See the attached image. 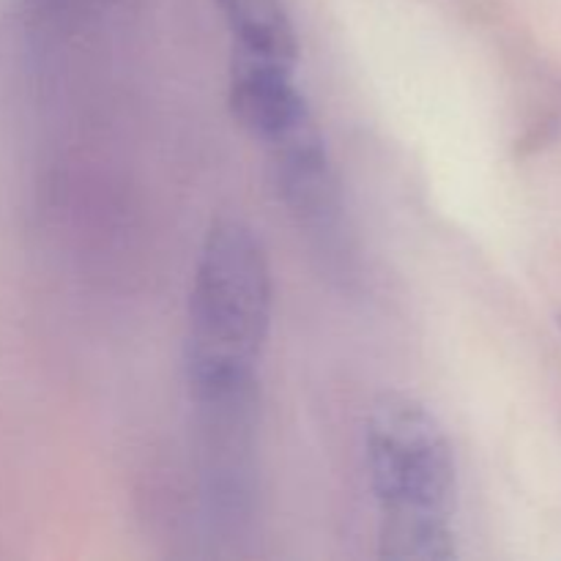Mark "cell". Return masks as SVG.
<instances>
[{"label": "cell", "mask_w": 561, "mask_h": 561, "mask_svg": "<svg viewBox=\"0 0 561 561\" xmlns=\"http://www.w3.org/2000/svg\"><path fill=\"white\" fill-rule=\"evenodd\" d=\"M272 305L263 241L241 219H217L197 255L186 327V378L206 411L247 409Z\"/></svg>", "instance_id": "obj_1"}, {"label": "cell", "mask_w": 561, "mask_h": 561, "mask_svg": "<svg viewBox=\"0 0 561 561\" xmlns=\"http://www.w3.org/2000/svg\"><path fill=\"white\" fill-rule=\"evenodd\" d=\"M365 449L378 502V557L389 561L458 557V469L442 422L420 400L389 392L373 403Z\"/></svg>", "instance_id": "obj_2"}, {"label": "cell", "mask_w": 561, "mask_h": 561, "mask_svg": "<svg viewBox=\"0 0 561 561\" xmlns=\"http://www.w3.org/2000/svg\"><path fill=\"white\" fill-rule=\"evenodd\" d=\"M239 53L296 66L299 44L283 0H217Z\"/></svg>", "instance_id": "obj_3"}]
</instances>
